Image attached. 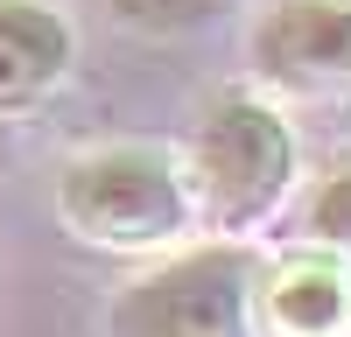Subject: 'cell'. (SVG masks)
Instances as JSON below:
<instances>
[{
	"label": "cell",
	"mask_w": 351,
	"mask_h": 337,
	"mask_svg": "<svg viewBox=\"0 0 351 337\" xmlns=\"http://www.w3.org/2000/svg\"><path fill=\"white\" fill-rule=\"evenodd\" d=\"M253 330L260 337H351V260L309 253L267 274L253 288Z\"/></svg>",
	"instance_id": "5"
},
{
	"label": "cell",
	"mask_w": 351,
	"mask_h": 337,
	"mask_svg": "<svg viewBox=\"0 0 351 337\" xmlns=\"http://www.w3.org/2000/svg\"><path fill=\"white\" fill-rule=\"evenodd\" d=\"M246 56L274 92L351 99V0H267Z\"/></svg>",
	"instance_id": "4"
},
{
	"label": "cell",
	"mask_w": 351,
	"mask_h": 337,
	"mask_svg": "<svg viewBox=\"0 0 351 337\" xmlns=\"http://www.w3.org/2000/svg\"><path fill=\"white\" fill-rule=\"evenodd\" d=\"M56 218L71 225V239L99 246V253H155L190 232L197 204H190L176 155L120 140V148L77 155L56 176Z\"/></svg>",
	"instance_id": "1"
},
{
	"label": "cell",
	"mask_w": 351,
	"mask_h": 337,
	"mask_svg": "<svg viewBox=\"0 0 351 337\" xmlns=\"http://www.w3.org/2000/svg\"><path fill=\"white\" fill-rule=\"evenodd\" d=\"M183 183L197 218H211L218 232H253L295 183V134L267 99L218 92L190 127Z\"/></svg>",
	"instance_id": "2"
},
{
	"label": "cell",
	"mask_w": 351,
	"mask_h": 337,
	"mask_svg": "<svg viewBox=\"0 0 351 337\" xmlns=\"http://www.w3.org/2000/svg\"><path fill=\"white\" fill-rule=\"evenodd\" d=\"M225 8V0H112V14L127 28H148V36H183V28H204Z\"/></svg>",
	"instance_id": "7"
},
{
	"label": "cell",
	"mask_w": 351,
	"mask_h": 337,
	"mask_svg": "<svg viewBox=\"0 0 351 337\" xmlns=\"http://www.w3.org/2000/svg\"><path fill=\"white\" fill-rule=\"evenodd\" d=\"M253 253L211 239L169 253L162 267L127 281L106 309V337H260L253 330Z\"/></svg>",
	"instance_id": "3"
},
{
	"label": "cell",
	"mask_w": 351,
	"mask_h": 337,
	"mask_svg": "<svg viewBox=\"0 0 351 337\" xmlns=\"http://www.w3.org/2000/svg\"><path fill=\"white\" fill-rule=\"evenodd\" d=\"M309 232H316V246H324V253L351 260V168L324 176V190L309 197Z\"/></svg>",
	"instance_id": "8"
},
{
	"label": "cell",
	"mask_w": 351,
	"mask_h": 337,
	"mask_svg": "<svg viewBox=\"0 0 351 337\" xmlns=\"http://www.w3.org/2000/svg\"><path fill=\"white\" fill-rule=\"evenodd\" d=\"M71 56H77V36L56 8H43V0H0V112L43 105L71 77Z\"/></svg>",
	"instance_id": "6"
}]
</instances>
